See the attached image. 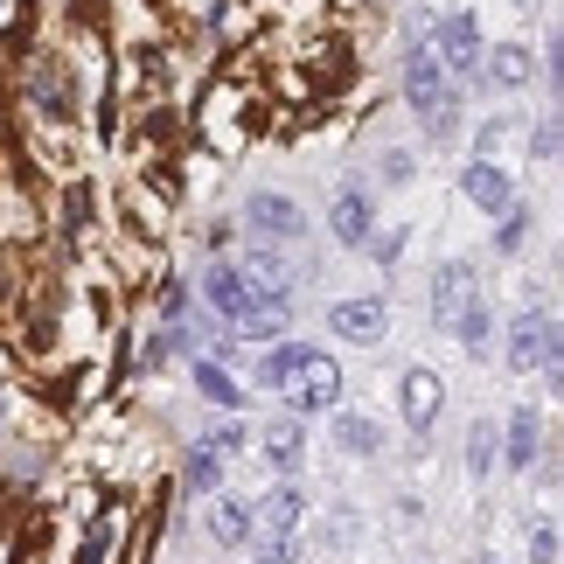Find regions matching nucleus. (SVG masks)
<instances>
[{"mask_svg":"<svg viewBox=\"0 0 564 564\" xmlns=\"http://www.w3.org/2000/svg\"><path fill=\"white\" fill-rule=\"evenodd\" d=\"M258 390H286V404L307 419V411H335L341 404V362L328 349H307V341H279V349L258 362Z\"/></svg>","mask_w":564,"mask_h":564,"instance_id":"nucleus-1","label":"nucleus"},{"mask_svg":"<svg viewBox=\"0 0 564 564\" xmlns=\"http://www.w3.org/2000/svg\"><path fill=\"white\" fill-rule=\"evenodd\" d=\"M502 356H509V370L516 377H530V370H551L557 377V314L551 307H523L509 321V341H502Z\"/></svg>","mask_w":564,"mask_h":564,"instance_id":"nucleus-2","label":"nucleus"},{"mask_svg":"<svg viewBox=\"0 0 564 564\" xmlns=\"http://www.w3.org/2000/svg\"><path fill=\"white\" fill-rule=\"evenodd\" d=\"M481 21H474L467 8L460 14H446V21H432V56H440V70L446 77H474L481 70Z\"/></svg>","mask_w":564,"mask_h":564,"instance_id":"nucleus-3","label":"nucleus"},{"mask_svg":"<svg viewBox=\"0 0 564 564\" xmlns=\"http://www.w3.org/2000/svg\"><path fill=\"white\" fill-rule=\"evenodd\" d=\"M245 224L251 237H265V245H300L307 237V216H300L293 195H279V188H258L251 203H245Z\"/></svg>","mask_w":564,"mask_h":564,"instance_id":"nucleus-4","label":"nucleus"},{"mask_svg":"<svg viewBox=\"0 0 564 564\" xmlns=\"http://www.w3.org/2000/svg\"><path fill=\"white\" fill-rule=\"evenodd\" d=\"M328 328L341 341H356V349H377V341L390 335V307H383V300H335V307H328Z\"/></svg>","mask_w":564,"mask_h":564,"instance_id":"nucleus-5","label":"nucleus"},{"mask_svg":"<svg viewBox=\"0 0 564 564\" xmlns=\"http://www.w3.org/2000/svg\"><path fill=\"white\" fill-rule=\"evenodd\" d=\"M398 404H404V425L411 432H432V425H440V411H446V383L411 362V370L398 377Z\"/></svg>","mask_w":564,"mask_h":564,"instance_id":"nucleus-6","label":"nucleus"},{"mask_svg":"<svg viewBox=\"0 0 564 564\" xmlns=\"http://www.w3.org/2000/svg\"><path fill=\"white\" fill-rule=\"evenodd\" d=\"M230 328L245 335V341H279V335L293 328V300H286V293H251L245 314H237Z\"/></svg>","mask_w":564,"mask_h":564,"instance_id":"nucleus-7","label":"nucleus"},{"mask_svg":"<svg viewBox=\"0 0 564 564\" xmlns=\"http://www.w3.org/2000/svg\"><path fill=\"white\" fill-rule=\"evenodd\" d=\"M328 230H335V245L362 251V245H370V230H377V203H370L362 188H341L335 209H328Z\"/></svg>","mask_w":564,"mask_h":564,"instance_id":"nucleus-8","label":"nucleus"},{"mask_svg":"<svg viewBox=\"0 0 564 564\" xmlns=\"http://www.w3.org/2000/svg\"><path fill=\"white\" fill-rule=\"evenodd\" d=\"M474 293H481V286H474V265H467V258H446V265L432 272V321L453 328V314H460Z\"/></svg>","mask_w":564,"mask_h":564,"instance_id":"nucleus-9","label":"nucleus"},{"mask_svg":"<svg viewBox=\"0 0 564 564\" xmlns=\"http://www.w3.org/2000/svg\"><path fill=\"white\" fill-rule=\"evenodd\" d=\"M474 77H488L495 91H523V84L536 77V56L523 50V42H502V50H481V70Z\"/></svg>","mask_w":564,"mask_h":564,"instance_id":"nucleus-10","label":"nucleus"},{"mask_svg":"<svg viewBox=\"0 0 564 564\" xmlns=\"http://www.w3.org/2000/svg\"><path fill=\"white\" fill-rule=\"evenodd\" d=\"M265 460L279 474H300V460H307V419H300V411H286V419L265 425Z\"/></svg>","mask_w":564,"mask_h":564,"instance_id":"nucleus-11","label":"nucleus"},{"mask_svg":"<svg viewBox=\"0 0 564 564\" xmlns=\"http://www.w3.org/2000/svg\"><path fill=\"white\" fill-rule=\"evenodd\" d=\"M300 516H307V495H300V488H272L265 502L251 509V530H258V536H293Z\"/></svg>","mask_w":564,"mask_h":564,"instance_id":"nucleus-12","label":"nucleus"},{"mask_svg":"<svg viewBox=\"0 0 564 564\" xmlns=\"http://www.w3.org/2000/svg\"><path fill=\"white\" fill-rule=\"evenodd\" d=\"M460 188H467V203H474V209H495V216H502V209L516 203L509 167H495V161H474L467 175H460Z\"/></svg>","mask_w":564,"mask_h":564,"instance_id":"nucleus-13","label":"nucleus"},{"mask_svg":"<svg viewBox=\"0 0 564 564\" xmlns=\"http://www.w3.org/2000/svg\"><path fill=\"white\" fill-rule=\"evenodd\" d=\"M251 293H258V286H251V279L237 272V265H209V272H203V300H209V307L224 314V321L245 314V300H251Z\"/></svg>","mask_w":564,"mask_h":564,"instance_id":"nucleus-14","label":"nucleus"},{"mask_svg":"<svg viewBox=\"0 0 564 564\" xmlns=\"http://www.w3.org/2000/svg\"><path fill=\"white\" fill-rule=\"evenodd\" d=\"M453 341H460L467 356H495V307H488L481 293H474L467 307L453 314Z\"/></svg>","mask_w":564,"mask_h":564,"instance_id":"nucleus-15","label":"nucleus"},{"mask_svg":"<svg viewBox=\"0 0 564 564\" xmlns=\"http://www.w3.org/2000/svg\"><path fill=\"white\" fill-rule=\"evenodd\" d=\"M335 440H341V453L370 460V453H383V425L370 419V411H341V404H335Z\"/></svg>","mask_w":564,"mask_h":564,"instance_id":"nucleus-16","label":"nucleus"},{"mask_svg":"<svg viewBox=\"0 0 564 564\" xmlns=\"http://www.w3.org/2000/svg\"><path fill=\"white\" fill-rule=\"evenodd\" d=\"M209 536L216 544H251V502L245 495H216L209 502Z\"/></svg>","mask_w":564,"mask_h":564,"instance_id":"nucleus-17","label":"nucleus"},{"mask_svg":"<svg viewBox=\"0 0 564 564\" xmlns=\"http://www.w3.org/2000/svg\"><path fill=\"white\" fill-rule=\"evenodd\" d=\"M495 460L502 467H530L536 460V419L530 411H509V432L495 440Z\"/></svg>","mask_w":564,"mask_h":564,"instance_id":"nucleus-18","label":"nucleus"},{"mask_svg":"<svg viewBox=\"0 0 564 564\" xmlns=\"http://www.w3.org/2000/svg\"><path fill=\"white\" fill-rule=\"evenodd\" d=\"M195 390H203L209 404H224V411H237V404H245V390L230 383V370H224L216 356H203V362H195Z\"/></svg>","mask_w":564,"mask_h":564,"instance_id":"nucleus-19","label":"nucleus"},{"mask_svg":"<svg viewBox=\"0 0 564 564\" xmlns=\"http://www.w3.org/2000/svg\"><path fill=\"white\" fill-rule=\"evenodd\" d=\"M523 237H530V209H523V203H509V209H502V224H495V251L516 258V251H523Z\"/></svg>","mask_w":564,"mask_h":564,"instance_id":"nucleus-20","label":"nucleus"},{"mask_svg":"<svg viewBox=\"0 0 564 564\" xmlns=\"http://www.w3.org/2000/svg\"><path fill=\"white\" fill-rule=\"evenodd\" d=\"M245 440H251V432L237 425V419H224L216 432H203V440H195V446H203V453H216V460H237V453H245Z\"/></svg>","mask_w":564,"mask_h":564,"instance_id":"nucleus-21","label":"nucleus"},{"mask_svg":"<svg viewBox=\"0 0 564 564\" xmlns=\"http://www.w3.org/2000/svg\"><path fill=\"white\" fill-rule=\"evenodd\" d=\"M216 481H224V460L195 446V453H188V488H195V495H216Z\"/></svg>","mask_w":564,"mask_h":564,"instance_id":"nucleus-22","label":"nucleus"},{"mask_svg":"<svg viewBox=\"0 0 564 564\" xmlns=\"http://www.w3.org/2000/svg\"><path fill=\"white\" fill-rule=\"evenodd\" d=\"M112 544H119V523L105 516V523H91V536H84V557L77 564H112Z\"/></svg>","mask_w":564,"mask_h":564,"instance_id":"nucleus-23","label":"nucleus"},{"mask_svg":"<svg viewBox=\"0 0 564 564\" xmlns=\"http://www.w3.org/2000/svg\"><path fill=\"white\" fill-rule=\"evenodd\" d=\"M467 467L474 474L495 467V425H481V419H474V432H467Z\"/></svg>","mask_w":564,"mask_h":564,"instance_id":"nucleus-24","label":"nucleus"},{"mask_svg":"<svg viewBox=\"0 0 564 564\" xmlns=\"http://www.w3.org/2000/svg\"><path fill=\"white\" fill-rule=\"evenodd\" d=\"M258 564H300L293 536H258Z\"/></svg>","mask_w":564,"mask_h":564,"instance_id":"nucleus-25","label":"nucleus"},{"mask_svg":"<svg viewBox=\"0 0 564 564\" xmlns=\"http://www.w3.org/2000/svg\"><path fill=\"white\" fill-rule=\"evenodd\" d=\"M383 182H390V188L411 182V154H383Z\"/></svg>","mask_w":564,"mask_h":564,"instance_id":"nucleus-26","label":"nucleus"},{"mask_svg":"<svg viewBox=\"0 0 564 564\" xmlns=\"http://www.w3.org/2000/svg\"><path fill=\"white\" fill-rule=\"evenodd\" d=\"M530 551H536V564H557V530L544 523V530H536V544H530Z\"/></svg>","mask_w":564,"mask_h":564,"instance_id":"nucleus-27","label":"nucleus"}]
</instances>
